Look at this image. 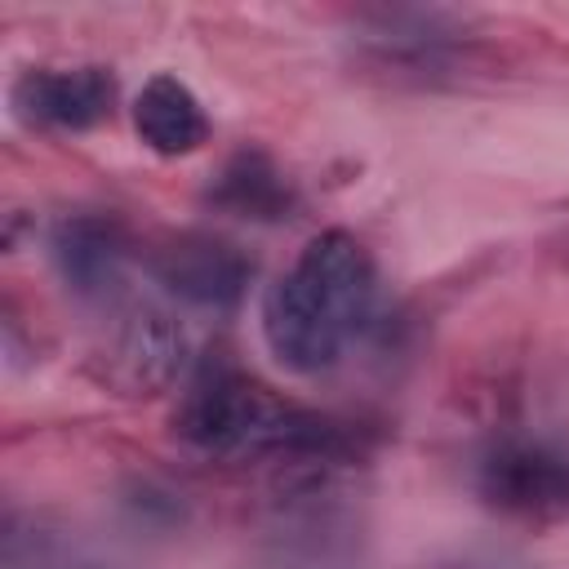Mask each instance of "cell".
<instances>
[{
  "mask_svg": "<svg viewBox=\"0 0 569 569\" xmlns=\"http://www.w3.org/2000/svg\"><path fill=\"white\" fill-rule=\"evenodd\" d=\"M373 298L378 271L369 249L351 231H320L267 289L262 338L284 369L320 373L338 365L342 347L369 325Z\"/></svg>",
  "mask_w": 569,
  "mask_h": 569,
  "instance_id": "obj_1",
  "label": "cell"
},
{
  "mask_svg": "<svg viewBox=\"0 0 569 569\" xmlns=\"http://www.w3.org/2000/svg\"><path fill=\"white\" fill-rule=\"evenodd\" d=\"M173 431L213 458H338L347 431L231 365H204L173 409Z\"/></svg>",
  "mask_w": 569,
  "mask_h": 569,
  "instance_id": "obj_2",
  "label": "cell"
},
{
  "mask_svg": "<svg viewBox=\"0 0 569 569\" xmlns=\"http://www.w3.org/2000/svg\"><path fill=\"white\" fill-rule=\"evenodd\" d=\"M9 102L22 124L93 129L116 107V76L107 67H31L13 80Z\"/></svg>",
  "mask_w": 569,
  "mask_h": 569,
  "instance_id": "obj_3",
  "label": "cell"
},
{
  "mask_svg": "<svg viewBox=\"0 0 569 569\" xmlns=\"http://www.w3.org/2000/svg\"><path fill=\"white\" fill-rule=\"evenodd\" d=\"M156 280L191 307H236L253 280V262L209 231H182L156 253Z\"/></svg>",
  "mask_w": 569,
  "mask_h": 569,
  "instance_id": "obj_4",
  "label": "cell"
},
{
  "mask_svg": "<svg viewBox=\"0 0 569 569\" xmlns=\"http://www.w3.org/2000/svg\"><path fill=\"white\" fill-rule=\"evenodd\" d=\"M480 493L516 516H565L569 458L542 445H498L480 462Z\"/></svg>",
  "mask_w": 569,
  "mask_h": 569,
  "instance_id": "obj_5",
  "label": "cell"
},
{
  "mask_svg": "<svg viewBox=\"0 0 569 569\" xmlns=\"http://www.w3.org/2000/svg\"><path fill=\"white\" fill-rule=\"evenodd\" d=\"M124 231L116 218L102 213H71L53 227V262L62 271V280L76 293H107L120 284L124 271Z\"/></svg>",
  "mask_w": 569,
  "mask_h": 569,
  "instance_id": "obj_6",
  "label": "cell"
},
{
  "mask_svg": "<svg viewBox=\"0 0 569 569\" xmlns=\"http://www.w3.org/2000/svg\"><path fill=\"white\" fill-rule=\"evenodd\" d=\"M133 129L156 156H191L209 138L196 93L178 76H151L133 102Z\"/></svg>",
  "mask_w": 569,
  "mask_h": 569,
  "instance_id": "obj_7",
  "label": "cell"
},
{
  "mask_svg": "<svg viewBox=\"0 0 569 569\" xmlns=\"http://www.w3.org/2000/svg\"><path fill=\"white\" fill-rule=\"evenodd\" d=\"M209 200L236 218H253V222H280L289 218L293 209V187L284 182V173L271 164V156L262 151H236L213 187H209Z\"/></svg>",
  "mask_w": 569,
  "mask_h": 569,
  "instance_id": "obj_8",
  "label": "cell"
},
{
  "mask_svg": "<svg viewBox=\"0 0 569 569\" xmlns=\"http://www.w3.org/2000/svg\"><path fill=\"white\" fill-rule=\"evenodd\" d=\"M178 356H182V338L173 333V325L164 316H138L120 338L116 365L124 369L129 387H160L173 378Z\"/></svg>",
  "mask_w": 569,
  "mask_h": 569,
  "instance_id": "obj_9",
  "label": "cell"
}]
</instances>
